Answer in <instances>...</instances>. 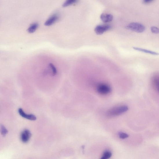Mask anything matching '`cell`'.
Segmentation results:
<instances>
[{"mask_svg": "<svg viewBox=\"0 0 159 159\" xmlns=\"http://www.w3.org/2000/svg\"><path fill=\"white\" fill-rule=\"evenodd\" d=\"M128 110V107L126 105L115 107L109 110L107 115L109 117H115L126 112Z\"/></svg>", "mask_w": 159, "mask_h": 159, "instance_id": "1", "label": "cell"}, {"mask_svg": "<svg viewBox=\"0 0 159 159\" xmlns=\"http://www.w3.org/2000/svg\"><path fill=\"white\" fill-rule=\"evenodd\" d=\"M126 28L137 33H142L145 29V26L142 24L137 23H132L129 24Z\"/></svg>", "mask_w": 159, "mask_h": 159, "instance_id": "2", "label": "cell"}, {"mask_svg": "<svg viewBox=\"0 0 159 159\" xmlns=\"http://www.w3.org/2000/svg\"><path fill=\"white\" fill-rule=\"evenodd\" d=\"M97 92L102 95H106L110 93L111 89L109 86L105 83L99 84L97 87Z\"/></svg>", "mask_w": 159, "mask_h": 159, "instance_id": "3", "label": "cell"}, {"mask_svg": "<svg viewBox=\"0 0 159 159\" xmlns=\"http://www.w3.org/2000/svg\"><path fill=\"white\" fill-rule=\"evenodd\" d=\"M111 26L109 25H102L97 26L94 29L96 33L98 35H100L109 30Z\"/></svg>", "mask_w": 159, "mask_h": 159, "instance_id": "4", "label": "cell"}, {"mask_svg": "<svg viewBox=\"0 0 159 159\" xmlns=\"http://www.w3.org/2000/svg\"><path fill=\"white\" fill-rule=\"evenodd\" d=\"M31 136L30 131L28 129H25L21 134V140L24 143H27L30 139Z\"/></svg>", "mask_w": 159, "mask_h": 159, "instance_id": "5", "label": "cell"}, {"mask_svg": "<svg viewBox=\"0 0 159 159\" xmlns=\"http://www.w3.org/2000/svg\"><path fill=\"white\" fill-rule=\"evenodd\" d=\"M151 81L153 87L159 93V72H156L153 74Z\"/></svg>", "mask_w": 159, "mask_h": 159, "instance_id": "6", "label": "cell"}, {"mask_svg": "<svg viewBox=\"0 0 159 159\" xmlns=\"http://www.w3.org/2000/svg\"><path fill=\"white\" fill-rule=\"evenodd\" d=\"M59 17L57 14H54L51 16L47 19L45 23V25L46 26H50L54 24L59 20Z\"/></svg>", "mask_w": 159, "mask_h": 159, "instance_id": "7", "label": "cell"}, {"mask_svg": "<svg viewBox=\"0 0 159 159\" xmlns=\"http://www.w3.org/2000/svg\"><path fill=\"white\" fill-rule=\"evenodd\" d=\"M18 112L20 115L21 117L32 121H35L36 119V116L33 114H28L24 113L22 109L19 108L18 110Z\"/></svg>", "mask_w": 159, "mask_h": 159, "instance_id": "8", "label": "cell"}, {"mask_svg": "<svg viewBox=\"0 0 159 159\" xmlns=\"http://www.w3.org/2000/svg\"><path fill=\"white\" fill-rule=\"evenodd\" d=\"M100 18L103 22L107 23L112 21L113 17L111 14H103L100 15Z\"/></svg>", "mask_w": 159, "mask_h": 159, "instance_id": "9", "label": "cell"}, {"mask_svg": "<svg viewBox=\"0 0 159 159\" xmlns=\"http://www.w3.org/2000/svg\"><path fill=\"white\" fill-rule=\"evenodd\" d=\"M134 49L136 50L141 52L143 53L149 54L154 55H159V53L155 52L152 51L150 50H147L143 48H138V47H134L133 48Z\"/></svg>", "mask_w": 159, "mask_h": 159, "instance_id": "10", "label": "cell"}, {"mask_svg": "<svg viewBox=\"0 0 159 159\" xmlns=\"http://www.w3.org/2000/svg\"><path fill=\"white\" fill-rule=\"evenodd\" d=\"M39 27V24L37 23L32 24L28 29V32L30 33H32L35 32Z\"/></svg>", "mask_w": 159, "mask_h": 159, "instance_id": "11", "label": "cell"}, {"mask_svg": "<svg viewBox=\"0 0 159 159\" xmlns=\"http://www.w3.org/2000/svg\"><path fill=\"white\" fill-rule=\"evenodd\" d=\"M79 0H66L63 5V7H66L78 2Z\"/></svg>", "mask_w": 159, "mask_h": 159, "instance_id": "12", "label": "cell"}, {"mask_svg": "<svg viewBox=\"0 0 159 159\" xmlns=\"http://www.w3.org/2000/svg\"><path fill=\"white\" fill-rule=\"evenodd\" d=\"M112 155L111 152L109 151H106L105 152L103 155L101 159H107L110 158Z\"/></svg>", "mask_w": 159, "mask_h": 159, "instance_id": "13", "label": "cell"}, {"mask_svg": "<svg viewBox=\"0 0 159 159\" xmlns=\"http://www.w3.org/2000/svg\"><path fill=\"white\" fill-rule=\"evenodd\" d=\"M49 66L51 69L52 72V75L53 76H55L57 74V71L56 68L52 63H50Z\"/></svg>", "mask_w": 159, "mask_h": 159, "instance_id": "14", "label": "cell"}, {"mask_svg": "<svg viewBox=\"0 0 159 159\" xmlns=\"http://www.w3.org/2000/svg\"><path fill=\"white\" fill-rule=\"evenodd\" d=\"M1 133L3 136H5L8 134V131L3 125H1Z\"/></svg>", "mask_w": 159, "mask_h": 159, "instance_id": "15", "label": "cell"}, {"mask_svg": "<svg viewBox=\"0 0 159 159\" xmlns=\"http://www.w3.org/2000/svg\"><path fill=\"white\" fill-rule=\"evenodd\" d=\"M118 135L120 138L122 139H125L129 137V135L127 134L122 132H119Z\"/></svg>", "mask_w": 159, "mask_h": 159, "instance_id": "16", "label": "cell"}, {"mask_svg": "<svg viewBox=\"0 0 159 159\" xmlns=\"http://www.w3.org/2000/svg\"><path fill=\"white\" fill-rule=\"evenodd\" d=\"M151 31L154 34L159 33V28L156 27H152L151 28Z\"/></svg>", "mask_w": 159, "mask_h": 159, "instance_id": "17", "label": "cell"}, {"mask_svg": "<svg viewBox=\"0 0 159 159\" xmlns=\"http://www.w3.org/2000/svg\"><path fill=\"white\" fill-rule=\"evenodd\" d=\"M154 0H143V3L145 4H148L152 2Z\"/></svg>", "mask_w": 159, "mask_h": 159, "instance_id": "18", "label": "cell"}]
</instances>
